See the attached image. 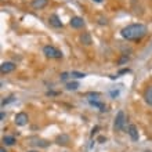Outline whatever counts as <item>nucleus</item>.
I'll return each mask as SVG.
<instances>
[{
  "mask_svg": "<svg viewBox=\"0 0 152 152\" xmlns=\"http://www.w3.org/2000/svg\"><path fill=\"white\" fill-rule=\"evenodd\" d=\"M147 27L144 24H130L120 31V35L126 40H140L147 35Z\"/></svg>",
  "mask_w": 152,
  "mask_h": 152,
  "instance_id": "1",
  "label": "nucleus"
},
{
  "mask_svg": "<svg viewBox=\"0 0 152 152\" xmlns=\"http://www.w3.org/2000/svg\"><path fill=\"white\" fill-rule=\"evenodd\" d=\"M125 122H126V115L123 111H119L115 116V122H113V129L115 131H120L125 127Z\"/></svg>",
  "mask_w": 152,
  "mask_h": 152,
  "instance_id": "2",
  "label": "nucleus"
},
{
  "mask_svg": "<svg viewBox=\"0 0 152 152\" xmlns=\"http://www.w3.org/2000/svg\"><path fill=\"white\" fill-rule=\"evenodd\" d=\"M43 53L49 58H62V53L60 50H57L55 47H53V46H44L43 47Z\"/></svg>",
  "mask_w": 152,
  "mask_h": 152,
  "instance_id": "3",
  "label": "nucleus"
},
{
  "mask_svg": "<svg viewBox=\"0 0 152 152\" xmlns=\"http://www.w3.org/2000/svg\"><path fill=\"white\" fill-rule=\"evenodd\" d=\"M28 115L25 113V112H19V113H17L15 115V118H14V122H15V125L17 126H25L28 123Z\"/></svg>",
  "mask_w": 152,
  "mask_h": 152,
  "instance_id": "4",
  "label": "nucleus"
},
{
  "mask_svg": "<svg viewBox=\"0 0 152 152\" xmlns=\"http://www.w3.org/2000/svg\"><path fill=\"white\" fill-rule=\"evenodd\" d=\"M127 134L130 136V138L133 141H137L140 138V134H138V129L136 125H129L127 126Z\"/></svg>",
  "mask_w": 152,
  "mask_h": 152,
  "instance_id": "5",
  "label": "nucleus"
},
{
  "mask_svg": "<svg viewBox=\"0 0 152 152\" xmlns=\"http://www.w3.org/2000/svg\"><path fill=\"white\" fill-rule=\"evenodd\" d=\"M69 25H71L73 29H79V28H82L83 25H85V21H83V18L82 17H72Z\"/></svg>",
  "mask_w": 152,
  "mask_h": 152,
  "instance_id": "6",
  "label": "nucleus"
},
{
  "mask_svg": "<svg viewBox=\"0 0 152 152\" xmlns=\"http://www.w3.org/2000/svg\"><path fill=\"white\" fill-rule=\"evenodd\" d=\"M15 69V64L14 62H3L0 65V71L1 73L4 75V73H10V72H13Z\"/></svg>",
  "mask_w": 152,
  "mask_h": 152,
  "instance_id": "7",
  "label": "nucleus"
},
{
  "mask_svg": "<svg viewBox=\"0 0 152 152\" xmlns=\"http://www.w3.org/2000/svg\"><path fill=\"white\" fill-rule=\"evenodd\" d=\"M49 22H50V25H51V27H54V28H62V22H61V19H60V17L57 15V14L50 15Z\"/></svg>",
  "mask_w": 152,
  "mask_h": 152,
  "instance_id": "8",
  "label": "nucleus"
},
{
  "mask_svg": "<svg viewBox=\"0 0 152 152\" xmlns=\"http://www.w3.org/2000/svg\"><path fill=\"white\" fill-rule=\"evenodd\" d=\"M49 3V0H32V7L35 10H42L44 9Z\"/></svg>",
  "mask_w": 152,
  "mask_h": 152,
  "instance_id": "9",
  "label": "nucleus"
},
{
  "mask_svg": "<svg viewBox=\"0 0 152 152\" xmlns=\"http://www.w3.org/2000/svg\"><path fill=\"white\" fill-rule=\"evenodd\" d=\"M80 43L85 46H90L91 43H93V40H91V36H90L89 32H83L80 35Z\"/></svg>",
  "mask_w": 152,
  "mask_h": 152,
  "instance_id": "10",
  "label": "nucleus"
},
{
  "mask_svg": "<svg viewBox=\"0 0 152 152\" xmlns=\"http://www.w3.org/2000/svg\"><path fill=\"white\" fill-rule=\"evenodd\" d=\"M144 98L147 101V104H149L152 107V86H148L145 91H144Z\"/></svg>",
  "mask_w": 152,
  "mask_h": 152,
  "instance_id": "11",
  "label": "nucleus"
},
{
  "mask_svg": "<svg viewBox=\"0 0 152 152\" xmlns=\"http://www.w3.org/2000/svg\"><path fill=\"white\" fill-rule=\"evenodd\" d=\"M55 143L58 144V145H67L69 143V136L67 134H60L57 138H55Z\"/></svg>",
  "mask_w": 152,
  "mask_h": 152,
  "instance_id": "12",
  "label": "nucleus"
},
{
  "mask_svg": "<svg viewBox=\"0 0 152 152\" xmlns=\"http://www.w3.org/2000/svg\"><path fill=\"white\" fill-rule=\"evenodd\" d=\"M89 103L91 104V105H94V107H97L101 112H105V111H107V105H105V104H103V103H100V101H97V100L89 98Z\"/></svg>",
  "mask_w": 152,
  "mask_h": 152,
  "instance_id": "13",
  "label": "nucleus"
},
{
  "mask_svg": "<svg viewBox=\"0 0 152 152\" xmlns=\"http://www.w3.org/2000/svg\"><path fill=\"white\" fill-rule=\"evenodd\" d=\"M3 143L6 145H14L15 144V138H14L13 136H6V137H3Z\"/></svg>",
  "mask_w": 152,
  "mask_h": 152,
  "instance_id": "14",
  "label": "nucleus"
},
{
  "mask_svg": "<svg viewBox=\"0 0 152 152\" xmlns=\"http://www.w3.org/2000/svg\"><path fill=\"white\" fill-rule=\"evenodd\" d=\"M77 87H79V83L77 82H71V83H67V90H77Z\"/></svg>",
  "mask_w": 152,
  "mask_h": 152,
  "instance_id": "15",
  "label": "nucleus"
},
{
  "mask_svg": "<svg viewBox=\"0 0 152 152\" xmlns=\"http://www.w3.org/2000/svg\"><path fill=\"white\" fill-rule=\"evenodd\" d=\"M127 62H129V57L127 55H122L120 58L118 60V65H125Z\"/></svg>",
  "mask_w": 152,
  "mask_h": 152,
  "instance_id": "16",
  "label": "nucleus"
},
{
  "mask_svg": "<svg viewBox=\"0 0 152 152\" xmlns=\"http://www.w3.org/2000/svg\"><path fill=\"white\" fill-rule=\"evenodd\" d=\"M71 76H75V77H77V79H82V77H85L86 73H82V72H76V71H72Z\"/></svg>",
  "mask_w": 152,
  "mask_h": 152,
  "instance_id": "17",
  "label": "nucleus"
},
{
  "mask_svg": "<svg viewBox=\"0 0 152 152\" xmlns=\"http://www.w3.org/2000/svg\"><path fill=\"white\" fill-rule=\"evenodd\" d=\"M68 77H69V73H68V72H62V73H61V80H67Z\"/></svg>",
  "mask_w": 152,
  "mask_h": 152,
  "instance_id": "18",
  "label": "nucleus"
},
{
  "mask_svg": "<svg viewBox=\"0 0 152 152\" xmlns=\"http://www.w3.org/2000/svg\"><path fill=\"white\" fill-rule=\"evenodd\" d=\"M11 101H14V97L11 95V97H9V100H4L3 103H1V105H4V104H9V103H11Z\"/></svg>",
  "mask_w": 152,
  "mask_h": 152,
  "instance_id": "19",
  "label": "nucleus"
},
{
  "mask_svg": "<svg viewBox=\"0 0 152 152\" xmlns=\"http://www.w3.org/2000/svg\"><path fill=\"white\" fill-rule=\"evenodd\" d=\"M35 144L42 145V147H47V145H49V144H47V141H37V143H35Z\"/></svg>",
  "mask_w": 152,
  "mask_h": 152,
  "instance_id": "20",
  "label": "nucleus"
},
{
  "mask_svg": "<svg viewBox=\"0 0 152 152\" xmlns=\"http://www.w3.org/2000/svg\"><path fill=\"white\" fill-rule=\"evenodd\" d=\"M100 24H101V25H107L108 19H107V18H100Z\"/></svg>",
  "mask_w": 152,
  "mask_h": 152,
  "instance_id": "21",
  "label": "nucleus"
},
{
  "mask_svg": "<svg viewBox=\"0 0 152 152\" xmlns=\"http://www.w3.org/2000/svg\"><path fill=\"white\" fill-rule=\"evenodd\" d=\"M127 72H130L129 68H125V69H120L119 71V75H123V73H127Z\"/></svg>",
  "mask_w": 152,
  "mask_h": 152,
  "instance_id": "22",
  "label": "nucleus"
},
{
  "mask_svg": "<svg viewBox=\"0 0 152 152\" xmlns=\"http://www.w3.org/2000/svg\"><path fill=\"white\" fill-rule=\"evenodd\" d=\"M104 141H107V138H105V137H98V143L103 144Z\"/></svg>",
  "mask_w": 152,
  "mask_h": 152,
  "instance_id": "23",
  "label": "nucleus"
},
{
  "mask_svg": "<svg viewBox=\"0 0 152 152\" xmlns=\"http://www.w3.org/2000/svg\"><path fill=\"white\" fill-rule=\"evenodd\" d=\"M4 118H6V113L4 112H1V120H4Z\"/></svg>",
  "mask_w": 152,
  "mask_h": 152,
  "instance_id": "24",
  "label": "nucleus"
},
{
  "mask_svg": "<svg viewBox=\"0 0 152 152\" xmlns=\"http://www.w3.org/2000/svg\"><path fill=\"white\" fill-rule=\"evenodd\" d=\"M0 152H7V151H6L4 148H0Z\"/></svg>",
  "mask_w": 152,
  "mask_h": 152,
  "instance_id": "25",
  "label": "nucleus"
},
{
  "mask_svg": "<svg viewBox=\"0 0 152 152\" xmlns=\"http://www.w3.org/2000/svg\"><path fill=\"white\" fill-rule=\"evenodd\" d=\"M93 1H95V3H101L103 0H93Z\"/></svg>",
  "mask_w": 152,
  "mask_h": 152,
  "instance_id": "26",
  "label": "nucleus"
},
{
  "mask_svg": "<svg viewBox=\"0 0 152 152\" xmlns=\"http://www.w3.org/2000/svg\"><path fill=\"white\" fill-rule=\"evenodd\" d=\"M28 152H39V151H28Z\"/></svg>",
  "mask_w": 152,
  "mask_h": 152,
  "instance_id": "27",
  "label": "nucleus"
}]
</instances>
